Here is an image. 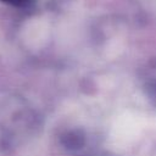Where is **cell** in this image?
<instances>
[{"label":"cell","mask_w":156,"mask_h":156,"mask_svg":"<svg viewBox=\"0 0 156 156\" xmlns=\"http://www.w3.org/2000/svg\"><path fill=\"white\" fill-rule=\"evenodd\" d=\"M4 1H7V2H11V4H21V2H23L24 0H4Z\"/></svg>","instance_id":"cell-1"}]
</instances>
